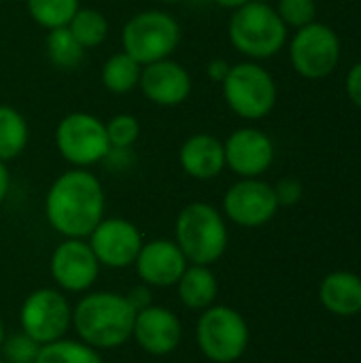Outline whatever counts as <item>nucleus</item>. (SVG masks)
Wrapping results in <instances>:
<instances>
[{
  "label": "nucleus",
  "instance_id": "7",
  "mask_svg": "<svg viewBox=\"0 0 361 363\" xmlns=\"http://www.w3.org/2000/svg\"><path fill=\"white\" fill-rule=\"evenodd\" d=\"M196 342L213 363H234L249 347V325L232 306H209L198 319Z\"/></svg>",
  "mask_w": 361,
  "mask_h": 363
},
{
  "label": "nucleus",
  "instance_id": "18",
  "mask_svg": "<svg viewBox=\"0 0 361 363\" xmlns=\"http://www.w3.org/2000/svg\"><path fill=\"white\" fill-rule=\"evenodd\" d=\"M179 164L181 170L196 181L217 179L226 170L223 140L206 132L191 134L179 149Z\"/></svg>",
  "mask_w": 361,
  "mask_h": 363
},
{
  "label": "nucleus",
  "instance_id": "35",
  "mask_svg": "<svg viewBox=\"0 0 361 363\" xmlns=\"http://www.w3.org/2000/svg\"><path fill=\"white\" fill-rule=\"evenodd\" d=\"M217 6H221V9H228V11H236V9H240V6H245L247 2H251V0H213Z\"/></svg>",
  "mask_w": 361,
  "mask_h": 363
},
{
  "label": "nucleus",
  "instance_id": "20",
  "mask_svg": "<svg viewBox=\"0 0 361 363\" xmlns=\"http://www.w3.org/2000/svg\"><path fill=\"white\" fill-rule=\"evenodd\" d=\"M179 298L181 302L191 308V311H206L209 306L215 304L217 294H219V283L211 266H198L189 264L185 272L181 274L179 283Z\"/></svg>",
  "mask_w": 361,
  "mask_h": 363
},
{
  "label": "nucleus",
  "instance_id": "25",
  "mask_svg": "<svg viewBox=\"0 0 361 363\" xmlns=\"http://www.w3.org/2000/svg\"><path fill=\"white\" fill-rule=\"evenodd\" d=\"M36 363H102V357L100 351L85 345L83 340L60 338L40 347Z\"/></svg>",
  "mask_w": 361,
  "mask_h": 363
},
{
  "label": "nucleus",
  "instance_id": "34",
  "mask_svg": "<svg viewBox=\"0 0 361 363\" xmlns=\"http://www.w3.org/2000/svg\"><path fill=\"white\" fill-rule=\"evenodd\" d=\"M9 189H11V174H9L6 164L0 162V206L6 200V196H9Z\"/></svg>",
  "mask_w": 361,
  "mask_h": 363
},
{
  "label": "nucleus",
  "instance_id": "11",
  "mask_svg": "<svg viewBox=\"0 0 361 363\" xmlns=\"http://www.w3.org/2000/svg\"><path fill=\"white\" fill-rule=\"evenodd\" d=\"M279 208L274 187L262 179H240L223 196V215L240 228H262Z\"/></svg>",
  "mask_w": 361,
  "mask_h": 363
},
{
  "label": "nucleus",
  "instance_id": "37",
  "mask_svg": "<svg viewBox=\"0 0 361 363\" xmlns=\"http://www.w3.org/2000/svg\"><path fill=\"white\" fill-rule=\"evenodd\" d=\"M160 2H164V4H179V2H183V0H160Z\"/></svg>",
  "mask_w": 361,
  "mask_h": 363
},
{
  "label": "nucleus",
  "instance_id": "36",
  "mask_svg": "<svg viewBox=\"0 0 361 363\" xmlns=\"http://www.w3.org/2000/svg\"><path fill=\"white\" fill-rule=\"evenodd\" d=\"M4 336H6V330H4V321H2V317H0V347H2Z\"/></svg>",
  "mask_w": 361,
  "mask_h": 363
},
{
  "label": "nucleus",
  "instance_id": "3",
  "mask_svg": "<svg viewBox=\"0 0 361 363\" xmlns=\"http://www.w3.org/2000/svg\"><path fill=\"white\" fill-rule=\"evenodd\" d=\"M228 36L236 51H240L251 62H260L274 57L285 47L287 26L274 6L251 0L245 6L232 11Z\"/></svg>",
  "mask_w": 361,
  "mask_h": 363
},
{
  "label": "nucleus",
  "instance_id": "14",
  "mask_svg": "<svg viewBox=\"0 0 361 363\" xmlns=\"http://www.w3.org/2000/svg\"><path fill=\"white\" fill-rule=\"evenodd\" d=\"M49 268L53 281L70 294L87 291L100 274V262L85 238H64L55 247Z\"/></svg>",
  "mask_w": 361,
  "mask_h": 363
},
{
  "label": "nucleus",
  "instance_id": "19",
  "mask_svg": "<svg viewBox=\"0 0 361 363\" xmlns=\"http://www.w3.org/2000/svg\"><path fill=\"white\" fill-rule=\"evenodd\" d=\"M323 308L336 317H355L361 313V277L355 272H330L319 287Z\"/></svg>",
  "mask_w": 361,
  "mask_h": 363
},
{
  "label": "nucleus",
  "instance_id": "29",
  "mask_svg": "<svg viewBox=\"0 0 361 363\" xmlns=\"http://www.w3.org/2000/svg\"><path fill=\"white\" fill-rule=\"evenodd\" d=\"M277 13L283 23L289 28H304L317 21V2L315 0H277Z\"/></svg>",
  "mask_w": 361,
  "mask_h": 363
},
{
  "label": "nucleus",
  "instance_id": "16",
  "mask_svg": "<svg viewBox=\"0 0 361 363\" xmlns=\"http://www.w3.org/2000/svg\"><path fill=\"white\" fill-rule=\"evenodd\" d=\"M132 338L145 353L164 357L177 351V347L181 345L183 325L170 308L151 304L136 313Z\"/></svg>",
  "mask_w": 361,
  "mask_h": 363
},
{
  "label": "nucleus",
  "instance_id": "2",
  "mask_svg": "<svg viewBox=\"0 0 361 363\" xmlns=\"http://www.w3.org/2000/svg\"><path fill=\"white\" fill-rule=\"evenodd\" d=\"M136 311L126 296L98 291L79 300L72 308V328L79 340L96 351L117 349L132 338Z\"/></svg>",
  "mask_w": 361,
  "mask_h": 363
},
{
  "label": "nucleus",
  "instance_id": "9",
  "mask_svg": "<svg viewBox=\"0 0 361 363\" xmlns=\"http://www.w3.org/2000/svg\"><path fill=\"white\" fill-rule=\"evenodd\" d=\"M340 38L328 23L313 21L298 28L289 43V62L294 70L311 81L330 77L340 62Z\"/></svg>",
  "mask_w": 361,
  "mask_h": 363
},
{
  "label": "nucleus",
  "instance_id": "26",
  "mask_svg": "<svg viewBox=\"0 0 361 363\" xmlns=\"http://www.w3.org/2000/svg\"><path fill=\"white\" fill-rule=\"evenodd\" d=\"M28 13L34 23L45 30H55L68 26L72 15L79 11V0H26Z\"/></svg>",
  "mask_w": 361,
  "mask_h": 363
},
{
  "label": "nucleus",
  "instance_id": "13",
  "mask_svg": "<svg viewBox=\"0 0 361 363\" xmlns=\"http://www.w3.org/2000/svg\"><path fill=\"white\" fill-rule=\"evenodd\" d=\"M226 168L240 179H260L274 162V143L260 128H238L223 140Z\"/></svg>",
  "mask_w": 361,
  "mask_h": 363
},
{
  "label": "nucleus",
  "instance_id": "33",
  "mask_svg": "<svg viewBox=\"0 0 361 363\" xmlns=\"http://www.w3.org/2000/svg\"><path fill=\"white\" fill-rule=\"evenodd\" d=\"M126 298H128V302L132 304V308H134L136 313L143 311V308H147V306H151V300H149L151 294H149L145 287H134Z\"/></svg>",
  "mask_w": 361,
  "mask_h": 363
},
{
  "label": "nucleus",
  "instance_id": "28",
  "mask_svg": "<svg viewBox=\"0 0 361 363\" xmlns=\"http://www.w3.org/2000/svg\"><path fill=\"white\" fill-rule=\"evenodd\" d=\"M40 345L32 340L26 332L4 336L0 347V357L6 363H36Z\"/></svg>",
  "mask_w": 361,
  "mask_h": 363
},
{
  "label": "nucleus",
  "instance_id": "12",
  "mask_svg": "<svg viewBox=\"0 0 361 363\" xmlns=\"http://www.w3.org/2000/svg\"><path fill=\"white\" fill-rule=\"evenodd\" d=\"M87 242L100 262L106 268H128L136 262L143 249V236L138 228L119 217H104L87 236Z\"/></svg>",
  "mask_w": 361,
  "mask_h": 363
},
{
  "label": "nucleus",
  "instance_id": "38",
  "mask_svg": "<svg viewBox=\"0 0 361 363\" xmlns=\"http://www.w3.org/2000/svg\"><path fill=\"white\" fill-rule=\"evenodd\" d=\"M0 363H6V362H4V359H2V357H0Z\"/></svg>",
  "mask_w": 361,
  "mask_h": 363
},
{
  "label": "nucleus",
  "instance_id": "10",
  "mask_svg": "<svg viewBox=\"0 0 361 363\" xmlns=\"http://www.w3.org/2000/svg\"><path fill=\"white\" fill-rule=\"evenodd\" d=\"M21 332H26L40 347L66 336L72 325V308L64 294L57 289L32 291L19 308Z\"/></svg>",
  "mask_w": 361,
  "mask_h": 363
},
{
  "label": "nucleus",
  "instance_id": "4",
  "mask_svg": "<svg viewBox=\"0 0 361 363\" xmlns=\"http://www.w3.org/2000/svg\"><path fill=\"white\" fill-rule=\"evenodd\" d=\"M174 242L189 264H215L228 249V225L223 215L213 204L189 202L177 217Z\"/></svg>",
  "mask_w": 361,
  "mask_h": 363
},
{
  "label": "nucleus",
  "instance_id": "31",
  "mask_svg": "<svg viewBox=\"0 0 361 363\" xmlns=\"http://www.w3.org/2000/svg\"><path fill=\"white\" fill-rule=\"evenodd\" d=\"M345 89H347V96L353 102V106H357L361 111V62L353 64L351 70L347 72Z\"/></svg>",
  "mask_w": 361,
  "mask_h": 363
},
{
  "label": "nucleus",
  "instance_id": "6",
  "mask_svg": "<svg viewBox=\"0 0 361 363\" xmlns=\"http://www.w3.org/2000/svg\"><path fill=\"white\" fill-rule=\"evenodd\" d=\"M181 43L179 21L160 9H147L132 15L121 32V47L140 66L170 57Z\"/></svg>",
  "mask_w": 361,
  "mask_h": 363
},
{
  "label": "nucleus",
  "instance_id": "5",
  "mask_svg": "<svg viewBox=\"0 0 361 363\" xmlns=\"http://www.w3.org/2000/svg\"><path fill=\"white\" fill-rule=\"evenodd\" d=\"M221 94L228 108L240 119L257 121L272 113L277 104V81L257 62H238L230 66L221 83Z\"/></svg>",
  "mask_w": 361,
  "mask_h": 363
},
{
  "label": "nucleus",
  "instance_id": "1",
  "mask_svg": "<svg viewBox=\"0 0 361 363\" xmlns=\"http://www.w3.org/2000/svg\"><path fill=\"white\" fill-rule=\"evenodd\" d=\"M104 187L87 168L62 172L45 196V217L64 238H87L104 219Z\"/></svg>",
  "mask_w": 361,
  "mask_h": 363
},
{
  "label": "nucleus",
  "instance_id": "21",
  "mask_svg": "<svg viewBox=\"0 0 361 363\" xmlns=\"http://www.w3.org/2000/svg\"><path fill=\"white\" fill-rule=\"evenodd\" d=\"M140 70L143 66L132 55H128L126 51H119L106 57L100 70V79H102L104 89H109L111 94L123 96L138 87Z\"/></svg>",
  "mask_w": 361,
  "mask_h": 363
},
{
  "label": "nucleus",
  "instance_id": "23",
  "mask_svg": "<svg viewBox=\"0 0 361 363\" xmlns=\"http://www.w3.org/2000/svg\"><path fill=\"white\" fill-rule=\"evenodd\" d=\"M45 51H47L51 66L57 70H64V72L77 70L85 60V49L79 45V40L70 34V30L66 26L47 30Z\"/></svg>",
  "mask_w": 361,
  "mask_h": 363
},
{
  "label": "nucleus",
  "instance_id": "17",
  "mask_svg": "<svg viewBox=\"0 0 361 363\" xmlns=\"http://www.w3.org/2000/svg\"><path fill=\"white\" fill-rule=\"evenodd\" d=\"M136 272L140 281L149 287H172L179 283L181 274L189 266L183 251L174 240L157 238L145 242L136 262Z\"/></svg>",
  "mask_w": 361,
  "mask_h": 363
},
{
  "label": "nucleus",
  "instance_id": "27",
  "mask_svg": "<svg viewBox=\"0 0 361 363\" xmlns=\"http://www.w3.org/2000/svg\"><path fill=\"white\" fill-rule=\"evenodd\" d=\"M104 128H106V136H109L111 151H126L140 136V123L130 113L113 115L109 121H104Z\"/></svg>",
  "mask_w": 361,
  "mask_h": 363
},
{
  "label": "nucleus",
  "instance_id": "15",
  "mask_svg": "<svg viewBox=\"0 0 361 363\" xmlns=\"http://www.w3.org/2000/svg\"><path fill=\"white\" fill-rule=\"evenodd\" d=\"M138 89L143 96L162 108L181 106L191 94V77L187 68L172 57L143 66Z\"/></svg>",
  "mask_w": 361,
  "mask_h": 363
},
{
  "label": "nucleus",
  "instance_id": "30",
  "mask_svg": "<svg viewBox=\"0 0 361 363\" xmlns=\"http://www.w3.org/2000/svg\"><path fill=\"white\" fill-rule=\"evenodd\" d=\"M272 187H274L279 206H294V204H298V202L302 200V194H304L302 183H300L298 179H291V177L281 179V181H279L277 185H272Z\"/></svg>",
  "mask_w": 361,
  "mask_h": 363
},
{
  "label": "nucleus",
  "instance_id": "22",
  "mask_svg": "<svg viewBox=\"0 0 361 363\" xmlns=\"http://www.w3.org/2000/svg\"><path fill=\"white\" fill-rule=\"evenodd\" d=\"M30 128L26 117L9 104H0V162H11L28 147Z\"/></svg>",
  "mask_w": 361,
  "mask_h": 363
},
{
  "label": "nucleus",
  "instance_id": "8",
  "mask_svg": "<svg viewBox=\"0 0 361 363\" xmlns=\"http://www.w3.org/2000/svg\"><path fill=\"white\" fill-rule=\"evenodd\" d=\"M53 138L57 153L72 168H89L111 155L104 121L85 111L64 115L55 128Z\"/></svg>",
  "mask_w": 361,
  "mask_h": 363
},
{
  "label": "nucleus",
  "instance_id": "32",
  "mask_svg": "<svg viewBox=\"0 0 361 363\" xmlns=\"http://www.w3.org/2000/svg\"><path fill=\"white\" fill-rule=\"evenodd\" d=\"M230 66L232 64H228L223 57H215V60H211L209 64H206V77L213 81V83H223V79L228 77V72H230Z\"/></svg>",
  "mask_w": 361,
  "mask_h": 363
},
{
  "label": "nucleus",
  "instance_id": "24",
  "mask_svg": "<svg viewBox=\"0 0 361 363\" xmlns=\"http://www.w3.org/2000/svg\"><path fill=\"white\" fill-rule=\"evenodd\" d=\"M70 34L79 40V45L87 51L98 45H102L109 36V21L102 11L91 6H79V11L72 15V19L66 26Z\"/></svg>",
  "mask_w": 361,
  "mask_h": 363
}]
</instances>
